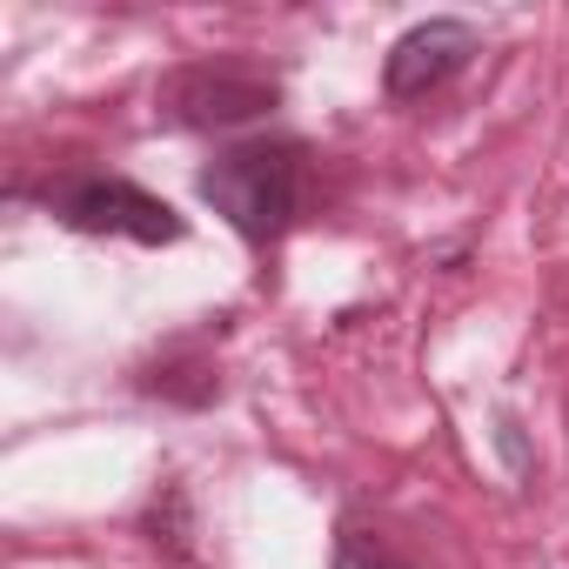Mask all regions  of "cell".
Here are the masks:
<instances>
[{"label": "cell", "mask_w": 569, "mask_h": 569, "mask_svg": "<svg viewBox=\"0 0 569 569\" xmlns=\"http://www.w3.org/2000/svg\"><path fill=\"white\" fill-rule=\"evenodd\" d=\"M201 201L254 248L281 241L302 208V148L296 141H241L201 168Z\"/></svg>", "instance_id": "1"}, {"label": "cell", "mask_w": 569, "mask_h": 569, "mask_svg": "<svg viewBox=\"0 0 569 569\" xmlns=\"http://www.w3.org/2000/svg\"><path fill=\"white\" fill-rule=\"evenodd\" d=\"M154 101L174 128H234V121L268 114L281 101V88H274V74H261L248 61H194V68H174Z\"/></svg>", "instance_id": "2"}, {"label": "cell", "mask_w": 569, "mask_h": 569, "mask_svg": "<svg viewBox=\"0 0 569 569\" xmlns=\"http://www.w3.org/2000/svg\"><path fill=\"white\" fill-rule=\"evenodd\" d=\"M54 214L81 234H121V241H141V248L181 241V214L161 194L134 188V181H74V188L54 194Z\"/></svg>", "instance_id": "3"}, {"label": "cell", "mask_w": 569, "mask_h": 569, "mask_svg": "<svg viewBox=\"0 0 569 569\" xmlns=\"http://www.w3.org/2000/svg\"><path fill=\"white\" fill-rule=\"evenodd\" d=\"M476 54H482V41H476L469 21H422V28H409V34L389 48L382 88H389L396 101H429V94L449 88Z\"/></svg>", "instance_id": "4"}, {"label": "cell", "mask_w": 569, "mask_h": 569, "mask_svg": "<svg viewBox=\"0 0 569 569\" xmlns=\"http://www.w3.org/2000/svg\"><path fill=\"white\" fill-rule=\"evenodd\" d=\"M336 569H409V562H402V556H389L376 536H356V529H349V536L336 542Z\"/></svg>", "instance_id": "5"}]
</instances>
